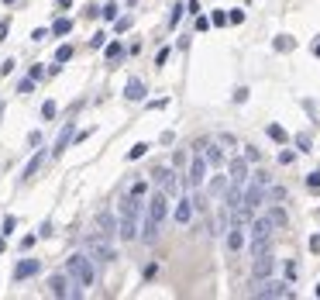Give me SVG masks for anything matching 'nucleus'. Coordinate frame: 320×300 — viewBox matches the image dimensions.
I'll return each mask as SVG.
<instances>
[{"mask_svg":"<svg viewBox=\"0 0 320 300\" xmlns=\"http://www.w3.org/2000/svg\"><path fill=\"white\" fill-rule=\"evenodd\" d=\"M165 218H169V193L155 190V193L145 200V221H141V228H138V238H141L145 245H155Z\"/></svg>","mask_w":320,"mask_h":300,"instance_id":"obj_1","label":"nucleus"},{"mask_svg":"<svg viewBox=\"0 0 320 300\" xmlns=\"http://www.w3.org/2000/svg\"><path fill=\"white\" fill-rule=\"evenodd\" d=\"M141 214H145L141 197H135V193L121 197V204H117V238H121V241H135V238H138Z\"/></svg>","mask_w":320,"mask_h":300,"instance_id":"obj_2","label":"nucleus"},{"mask_svg":"<svg viewBox=\"0 0 320 300\" xmlns=\"http://www.w3.org/2000/svg\"><path fill=\"white\" fill-rule=\"evenodd\" d=\"M66 273H69L73 283L93 287V280H96V262L90 259V252H73V255L66 259Z\"/></svg>","mask_w":320,"mask_h":300,"instance_id":"obj_3","label":"nucleus"},{"mask_svg":"<svg viewBox=\"0 0 320 300\" xmlns=\"http://www.w3.org/2000/svg\"><path fill=\"white\" fill-rule=\"evenodd\" d=\"M251 297L275 300V297H293V290H289V280H275V276H265V280H255V290H251Z\"/></svg>","mask_w":320,"mask_h":300,"instance_id":"obj_4","label":"nucleus"},{"mask_svg":"<svg viewBox=\"0 0 320 300\" xmlns=\"http://www.w3.org/2000/svg\"><path fill=\"white\" fill-rule=\"evenodd\" d=\"M207 173H210V166H207V159H203V149L193 152V159H189V173H186V190H203V183H207Z\"/></svg>","mask_w":320,"mask_h":300,"instance_id":"obj_5","label":"nucleus"},{"mask_svg":"<svg viewBox=\"0 0 320 300\" xmlns=\"http://www.w3.org/2000/svg\"><path fill=\"white\" fill-rule=\"evenodd\" d=\"M86 252H90V259H93V262H100V266L117 259L114 245H107V238H100V235H90V238H86Z\"/></svg>","mask_w":320,"mask_h":300,"instance_id":"obj_6","label":"nucleus"},{"mask_svg":"<svg viewBox=\"0 0 320 300\" xmlns=\"http://www.w3.org/2000/svg\"><path fill=\"white\" fill-rule=\"evenodd\" d=\"M152 183L159 186L162 193H169V197L179 193V176H176L172 166H155V169H152Z\"/></svg>","mask_w":320,"mask_h":300,"instance_id":"obj_7","label":"nucleus"},{"mask_svg":"<svg viewBox=\"0 0 320 300\" xmlns=\"http://www.w3.org/2000/svg\"><path fill=\"white\" fill-rule=\"evenodd\" d=\"M275 273V255L272 252H262V255H251V280H265Z\"/></svg>","mask_w":320,"mask_h":300,"instance_id":"obj_8","label":"nucleus"},{"mask_svg":"<svg viewBox=\"0 0 320 300\" xmlns=\"http://www.w3.org/2000/svg\"><path fill=\"white\" fill-rule=\"evenodd\" d=\"M96 231H100V238L114 241V238H117V214H114V211H100V214H96Z\"/></svg>","mask_w":320,"mask_h":300,"instance_id":"obj_9","label":"nucleus"},{"mask_svg":"<svg viewBox=\"0 0 320 300\" xmlns=\"http://www.w3.org/2000/svg\"><path fill=\"white\" fill-rule=\"evenodd\" d=\"M244 231H248V241H258V238H272V231H275V228H272V221L262 214V218H251Z\"/></svg>","mask_w":320,"mask_h":300,"instance_id":"obj_10","label":"nucleus"},{"mask_svg":"<svg viewBox=\"0 0 320 300\" xmlns=\"http://www.w3.org/2000/svg\"><path fill=\"white\" fill-rule=\"evenodd\" d=\"M248 176H251V169H248V159H244V155H234V159L228 162V180L244 186V183H248Z\"/></svg>","mask_w":320,"mask_h":300,"instance_id":"obj_11","label":"nucleus"},{"mask_svg":"<svg viewBox=\"0 0 320 300\" xmlns=\"http://www.w3.org/2000/svg\"><path fill=\"white\" fill-rule=\"evenodd\" d=\"M244 225H238V221H231L228 225V231H224V245H228V252H241L244 248Z\"/></svg>","mask_w":320,"mask_h":300,"instance_id":"obj_12","label":"nucleus"},{"mask_svg":"<svg viewBox=\"0 0 320 300\" xmlns=\"http://www.w3.org/2000/svg\"><path fill=\"white\" fill-rule=\"evenodd\" d=\"M203 159H207V166H214V169H221L224 162H228V155H224V145L214 138V142H203Z\"/></svg>","mask_w":320,"mask_h":300,"instance_id":"obj_13","label":"nucleus"},{"mask_svg":"<svg viewBox=\"0 0 320 300\" xmlns=\"http://www.w3.org/2000/svg\"><path fill=\"white\" fill-rule=\"evenodd\" d=\"M172 218H176V225H179V228H186L193 218H196V207H193V200H189V197L176 200V211H172Z\"/></svg>","mask_w":320,"mask_h":300,"instance_id":"obj_14","label":"nucleus"},{"mask_svg":"<svg viewBox=\"0 0 320 300\" xmlns=\"http://www.w3.org/2000/svg\"><path fill=\"white\" fill-rule=\"evenodd\" d=\"M69 287H73V280H69V273H55V276H48V294L52 297H69Z\"/></svg>","mask_w":320,"mask_h":300,"instance_id":"obj_15","label":"nucleus"},{"mask_svg":"<svg viewBox=\"0 0 320 300\" xmlns=\"http://www.w3.org/2000/svg\"><path fill=\"white\" fill-rule=\"evenodd\" d=\"M42 273V262L38 259H21L17 266H14V280H31V276H38Z\"/></svg>","mask_w":320,"mask_h":300,"instance_id":"obj_16","label":"nucleus"},{"mask_svg":"<svg viewBox=\"0 0 320 300\" xmlns=\"http://www.w3.org/2000/svg\"><path fill=\"white\" fill-rule=\"evenodd\" d=\"M265 218L272 221L275 231H282V228L289 225V214H286V207H282V204H269V214H265Z\"/></svg>","mask_w":320,"mask_h":300,"instance_id":"obj_17","label":"nucleus"},{"mask_svg":"<svg viewBox=\"0 0 320 300\" xmlns=\"http://www.w3.org/2000/svg\"><path fill=\"white\" fill-rule=\"evenodd\" d=\"M228 183H231V180H228V173H217V176H210V180H207V193H210V197H224Z\"/></svg>","mask_w":320,"mask_h":300,"instance_id":"obj_18","label":"nucleus"},{"mask_svg":"<svg viewBox=\"0 0 320 300\" xmlns=\"http://www.w3.org/2000/svg\"><path fill=\"white\" fill-rule=\"evenodd\" d=\"M286 200H289V190L286 186H272V183L265 186V204H286Z\"/></svg>","mask_w":320,"mask_h":300,"instance_id":"obj_19","label":"nucleus"},{"mask_svg":"<svg viewBox=\"0 0 320 300\" xmlns=\"http://www.w3.org/2000/svg\"><path fill=\"white\" fill-rule=\"evenodd\" d=\"M42 166H45V149H38V152H35V155H31V162L24 166V173H21V180H31V176H35V173H38Z\"/></svg>","mask_w":320,"mask_h":300,"instance_id":"obj_20","label":"nucleus"},{"mask_svg":"<svg viewBox=\"0 0 320 300\" xmlns=\"http://www.w3.org/2000/svg\"><path fill=\"white\" fill-rule=\"evenodd\" d=\"M73 135H76V128H73V124H66V128H62V135L55 138V149H52V155H62V152H66V145L73 142Z\"/></svg>","mask_w":320,"mask_h":300,"instance_id":"obj_21","label":"nucleus"},{"mask_svg":"<svg viewBox=\"0 0 320 300\" xmlns=\"http://www.w3.org/2000/svg\"><path fill=\"white\" fill-rule=\"evenodd\" d=\"M124 97H128V100H145V83H141V79H128Z\"/></svg>","mask_w":320,"mask_h":300,"instance_id":"obj_22","label":"nucleus"},{"mask_svg":"<svg viewBox=\"0 0 320 300\" xmlns=\"http://www.w3.org/2000/svg\"><path fill=\"white\" fill-rule=\"evenodd\" d=\"M265 135H269L272 142H279V145H286V142H289V135H286V128H282V124H269V128H265Z\"/></svg>","mask_w":320,"mask_h":300,"instance_id":"obj_23","label":"nucleus"},{"mask_svg":"<svg viewBox=\"0 0 320 300\" xmlns=\"http://www.w3.org/2000/svg\"><path fill=\"white\" fill-rule=\"evenodd\" d=\"M248 252H251V255H262V252H272V238H258V241H248Z\"/></svg>","mask_w":320,"mask_h":300,"instance_id":"obj_24","label":"nucleus"},{"mask_svg":"<svg viewBox=\"0 0 320 300\" xmlns=\"http://www.w3.org/2000/svg\"><path fill=\"white\" fill-rule=\"evenodd\" d=\"M69 31H73V21H69V17H59V21L52 24V35H59V38L69 35Z\"/></svg>","mask_w":320,"mask_h":300,"instance_id":"obj_25","label":"nucleus"},{"mask_svg":"<svg viewBox=\"0 0 320 300\" xmlns=\"http://www.w3.org/2000/svg\"><path fill=\"white\" fill-rule=\"evenodd\" d=\"M272 45H275V52H293V49H296V42H293L289 35H279Z\"/></svg>","mask_w":320,"mask_h":300,"instance_id":"obj_26","label":"nucleus"},{"mask_svg":"<svg viewBox=\"0 0 320 300\" xmlns=\"http://www.w3.org/2000/svg\"><path fill=\"white\" fill-rule=\"evenodd\" d=\"M148 149H152L148 142H138L135 149H128V162H135V159H141V155H145V152H148Z\"/></svg>","mask_w":320,"mask_h":300,"instance_id":"obj_27","label":"nucleus"},{"mask_svg":"<svg viewBox=\"0 0 320 300\" xmlns=\"http://www.w3.org/2000/svg\"><path fill=\"white\" fill-rule=\"evenodd\" d=\"M117 10H121V7H117V3H107V7H100V10H96V14H100V17H103V21H117Z\"/></svg>","mask_w":320,"mask_h":300,"instance_id":"obj_28","label":"nucleus"},{"mask_svg":"<svg viewBox=\"0 0 320 300\" xmlns=\"http://www.w3.org/2000/svg\"><path fill=\"white\" fill-rule=\"evenodd\" d=\"M17 93H21V97H31V93H35V79H31V76H28V79H17Z\"/></svg>","mask_w":320,"mask_h":300,"instance_id":"obj_29","label":"nucleus"},{"mask_svg":"<svg viewBox=\"0 0 320 300\" xmlns=\"http://www.w3.org/2000/svg\"><path fill=\"white\" fill-rule=\"evenodd\" d=\"M55 114H59V107H55V100H45V104H42V118H45V121H52Z\"/></svg>","mask_w":320,"mask_h":300,"instance_id":"obj_30","label":"nucleus"},{"mask_svg":"<svg viewBox=\"0 0 320 300\" xmlns=\"http://www.w3.org/2000/svg\"><path fill=\"white\" fill-rule=\"evenodd\" d=\"M217 142H221L224 149H238V138H234L231 131H221V135H217Z\"/></svg>","mask_w":320,"mask_h":300,"instance_id":"obj_31","label":"nucleus"},{"mask_svg":"<svg viewBox=\"0 0 320 300\" xmlns=\"http://www.w3.org/2000/svg\"><path fill=\"white\" fill-rule=\"evenodd\" d=\"M310 145H314V138H310V131H303V135H296V149H300V152H310Z\"/></svg>","mask_w":320,"mask_h":300,"instance_id":"obj_32","label":"nucleus"},{"mask_svg":"<svg viewBox=\"0 0 320 300\" xmlns=\"http://www.w3.org/2000/svg\"><path fill=\"white\" fill-rule=\"evenodd\" d=\"M69 59H73V45H62V49L55 52V62L62 66V62H69Z\"/></svg>","mask_w":320,"mask_h":300,"instance_id":"obj_33","label":"nucleus"},{"mask_svg":"<svg viewBox=\"0 0 320 300\" xmlns=\"http://www.w3.org/2000/svg\"><path fill=\"white\" fill-rule=\"evenodd\" d=\"M210 24H214V28H224V24H228V14H224V10H214V14H210Z\"/></svg>","mask_w":320,"mask_h":300,"instance_id":"obj_34","label":"nucleus"},{"mask_svg":"<svg viewBox=\"0 0 320 300\" xmlns=\"http://www.w3.org/2000/svg\"><path fill=\"white\" fill-rule=\"evenodd\" d=\"M14 228H17V218H14V214H7V218H3V231H0V235L7 238V235H10Z\"/></svg>","mask_w":320,"mask_h":300,"instance_id":"obj_35","label":"nucleus"},{"mask_svg":"<svg viewBox=\"0 0 320 300\" xmlns=\"http://www.w3.org/2000/svg\"><path fill=\"white\" fill-rule=\"evenodd\" d=\"M121 52H124L121 42H110V45H107V59H121Z\"/></svg>","mask_w":320,"mask_h":300,"instance_id":"obj_36","label":"nucleus"},{"mask_svg":"<svg viewBox=\"0 0 320 300\" xmlns=\"http://www.w3.org/2000/svg\"><path fill=\"white\" fill-rule=\"evenodd\" d=\"M128 193H135V197H145V193H148V183H145V180H138V183H135Z\"/></svg>","mask_w":320,"mask_h":300,"instance_id":"obj_37","label":"nucleus"},{"mask_svg":"<svg viewBox=\"0 0 320 300\" xmlns=\"http://www.w3.org/2000/svg\"><path fill=\"white\" fill-rule=\"evenodd\" d=\"M307 186H310L314 193H320V169H317V173H310V176H307Z\"/></svg>","mask_w":320,"mask_h":300,"instance_id":"obj_38","label":"nucleus"},{"mask_svg":"<svg viewBox=\"0 0 320 300\" xmlns=\"http://www.w3.org/2000/svg\"><path fill=\"white\" fill-rule=\"evenodd\" d=\"M244 159H248V162H258V159H262V152L255 149V145H244Z\"/></svg>","mask_w":320,"mask_h":300,"instance_id":"obj_39","label":"nucleus"},{"mask_svg":"<svg viewBox=\"0 0 320 300\" xmlns=\"http://www.w3.org/2000/svg\"><path fill=\"white\" fill-rule=\"evenodd\" d=\"M90 45H93V49H103V45H107V35H103V31H96V35L90 38Z\"/></svg>","mask_w":320,"mask_h":300,"instance_id":"obj_40","label":"nucleus"},{"mask_svg":"<svg viewBox=\"0 0 320 300\" xmlns=\"http://www.w3.org/2000/svg\"><path fill=\"white\" fill-rule=\"evenodd\" d=\"M14 66H17L14 59H3V62H0V76H10L14 73Z\"/></svg>","mask_w":320,"mask_h":300,"instance_id":"obj_41","label":"nucleus"},{"mask_svg":"<svg viewBox=\"0 0 320 300\" xmlns=\"http://www.w3.org/2000/svg\"><path fill=\"white\" fill-rule=\"evenodd\" d=\"M228 21H231V24H241V21H244V10H241V7H234V10L228 14Z\"/></svg>","mask_w":320,"mask_h":300,"instance_id":"obj_42","label":"nucleus"},{"mask_svg":"<svg viewBox=\"0 0 320 300\" xmlns=\"http://www.w3.org/2000/svg\"><path fill=\"white\" fill-rule=\"evenodd\" d=\"M183 10H186V7H172V14H169V24H179V21H183Z\"/></svg>","mask_w":320,"mask_h":300,"instance_id":"obj_43","label":"nucleus"},{"mask_svg":"<svg viewBox=\"0 0 320 300\" xmlns=\"http://www.w3.org/2000/svg\"><path fill=\"white\" fill-rule=\"evenodd\" d=\"M45 38H48V28H35L31 31V42H45Z\"/></svg>","mask_w":320,"mask_h":300,"instance_id":"obj_44","label":"nucleus"},{"mask_svg":"<svg viewBox=\"0 0 320 300\" xmlns=\"http://www.w3.org/2000/svg\"><path fill=\"white\" fill-rule=\"evenodd\" d=\"M52 231H55V228H52V221H45V225L38 228V238H52Z\"/></svg>","mask_w":320,"mask_h":300,"instance_id":"obj_45","label":"nucleus"},{"mask_svg":"<svg viewBox=\"0 0 320 300\" xmlns=\"http://www.w3.org/2000/svg\"><path fill=\"white\" fill-rule=\"evenodd\" d=\"M244 100H248V86H238L234 90V104H244Z\"/></svg>","mask_w":320,"mask_h":300,"instance_id":"obj_46","label":"nucleus"},{"mask_svg":"<svg viewBox=\"0 0 320 300\" xmlns=\"http://www.w3.org/2000/svg\"><path fill=\"white\" fill-rule=\"evenodd\" d=\"M165 62H169V49H159V56H155V66H165Z\"/></svg>","mask_w":320,"mask_h":300,"instance_id":"obj_47","label":"nucleus"},{"mask_svg":"<svg viewBox=\"0 0 320 300\" xmlns=\"http://www.w3.org/2000/svg\"><path fill=\"white\" fill-rule=\"evenodd\" d=\"M293 159H296V152H289V149H286V152H279V162H282V166H289Z\"/></svg>","mask_w":320,"mask_h":300,"instance_id":"obj_48","label":"nucleus"},{"mask_svg":"<svg viewBox=\"0 0 320 300\" xmlns=\"http://www.w3.org/2000/svg\"><path fill=\"white\" fill-rule=\"evenodd\" d=\"M207 28H210V17H200L196 14V31H207Z\"/></svg>","mask_w":320,"mask_h":300,"instance_id":"obj_49","label":"nucleus"},{"mask_svg":"<svg viewBox=\"0 0 320 300\" xmlns=\"http://www.w3.org/2000/svg\"><path fill=\"white\" fill-rule=\"evenodd\" d=\"M114 24H117V31H128V28H131V17H117Z\"/></svg>","mask_w":320,"mask_h":300,"instance_id":"obj_50","label":"nucleus"},{"mask_svg":"<svg viewBox=\"0 0 320 300\" xmlns=\"http://www.w3.org/2000/svg\"><path fill=\"white\" fill-rule=\"evenodd\" d=\"M31 245H35V235H24V238H21V252H28Z\"/></svg>","mask_w":320,"mask_h":300,"instance_id":"obj_51","label":"nucleus"},{"mask_svg":"<svg viewBox=\"0 0 320 300\" xmlns=\"http://www.w3.org/2000/svg\"><path fill=\"white\" fill-rule=\"evenodd\" d=\"M28 76H31V79H35V83H38V79H42V76H45V69H42V66H31V73H28Z\"/></svg>","mask_w":320,"mask_h":300,"instance_id":"obj_52","label":"nucleus"},{"mask_svg":"<svg viewBox=\"0 0 320 300\" xmlns=\"http://www.w3.org/2000/svg\"><path fill=\"white\" fill-rule=\"evenodd\" d=\"M28 145H42V131H31L28 135Z\"/></svg>","mask_w":320,"mask_h":300,"instance_id":"obj_53","label":"nucleus"},{"mask_svg":"<svg viewBox=\"0 0 320 300\" xmlns=\"http://www.w3.org/2000/svg\"><path fill=\"white\" fill-rule=\"evenodd\" d=\"M310 248H314V252H320V235H314V238H310Z\"/></svg>","mask_w":320,"mask_h":300,"instance_id":"obj_54","label":"nucleus"},{"mask_svg":"<svg viewBox=\"0 0 320 300\" xmlns=\"http://www.w3.org/2000/svg\"><path fill=\"white\" fill-rule=\"evenodd\" d=\"M55 3H59V7H69V3H73V0H55Z\"/></svg>","mask_w":320,"mask_h":300,"instance_id":"obj_55","label":"nucleus"},{"mask_svg":"<svg viewBox=\"0 0 320 300\" xmlns=\"http://www.w3.org/2000/svg\"><path fill=\"white\" fill-rule=\"evenodd\" d=\"M314 56H317V59H320V42H317V45H314Z\"/></svg>","mask_w":320,"mask_h":300,"instance_id":"obj_56","label":"nucleus"},{"mask_svg":"<svg viewBox=\"0 0 320 300\" xmlns=\"http://www.w3.org/2000/svg\"><path fill=\"white\" fill-rule=\"evenodd\" d=\"M3 248H7V245H3V238H0V255H3Z\"/></svg>","mask_w":320,"mask_h":300,"instance_id":"obj_57","label":"nucleus"},{"mask_svg":"<svg viewBox=\"0 0 320 300\" xmlns=\"http://www.w3.org/2000/svg\"><path fill=\"white\" fill-rule=\"evenodd\" d=\"M3 3H17V0H3Z\"/></svg>","mask_w":320,"mask_h":300,"instance_id":"obj_58","label":"nucleus"}]
</instances>
